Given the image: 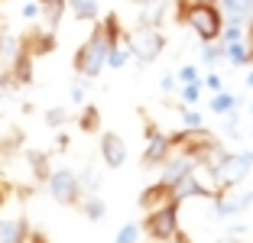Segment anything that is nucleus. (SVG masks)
Here are the masks:
<instances>
[{
	"label": "nucleus",
	"instance_id": "f257e3e1",
	"mask_svg": "<svg viewBox=\"0 0 253 243\" xmlns=\"http://www.w3.org/2000/svg\"><path fill=\"white\" fill-rule=\"evenodd\" d=\"M124 36L126 33H124V26H120L117 13H107L104 20H97L94 30H91V36L78 45V52H75V59H72L75 75H82V78H97V75L107 68V52H111V45H117Z\"/></svg>",
	"mask_w": 253,
	"mask_h": 243
},
{
	"label": "nucleus",
	"instance_id": "f03ea898",
	"mask_svg": "<svg viewBox=\"0 0 253 243\" xmlns=\"http://www.w3.org/2000/svg\"><path fill=\"white\" fill-rule=\"evenodd\" d=\"M175 23H185L201 42H217L224 33V13L217 3H192L175 0Z\"/></svg>",
	"mask_w": 253,
	"mask_h": 243
},
{
	"label": "nucleus",
	"instance_id": "7ed1b4c3",
	"mask_svg": "<svg viewBox=\"0 0 253 243\" xmlns=\"http://www.w3.org/2000/svg\"><path fill=\"white\" fill-rule=\"evenodd\" d=\"M250 169H253L250 153H227V149H224V153L217 156V162L208 169L217 198H221V192H227V188H234V185L244 182V178L250 175Z\"/></svg>",
	"mask_w": 253,
	"mask_h": 243
},
{
	"label": "nucleus",
	"instance_id": "20e7f679",
	"mask_svg": "<svg viewBox=\"0 0 253 243\" xmlns=\"http://www.w3.org/2000/svg\"><path fill=\"white\" fill-rule=\"evenodd\" d=\"M126 45H130V55H133L136 65H153V62L163 55L166 49V36L159 26H143V23H136L133 30L126 33Z\"/></svg>",
	"mask_w": 253,
	"mask_h": 243
},
{
	"label": "nucleus",
	"instance_id": "39448f33",
	"mask_svg": "<svg viewBox=\"0 0 253 243\" xmlns=\"http://www.w3.org/2000/svg\"><path fill=\"white\" fill-rule=\"evenodd\" d=\"M179 207L175 201H166V204L153 207V211H146V217H143V234L149 237V240L156 243H169L175 240V234H179Z\"/></svg>",
	"mask_w": 253,
	"mask_h": 243
},
{
	"label": "nucleus",
	"instance_id": "423d86ee",
	"mask_svg": "<svg viewBox=\"0 0 253 243\" xmlns=\"http://www.w3.org/2000/svg\"><path fill=\"white\" fill-rule=\"evenodd\" d=\"M45 188H49L52 201H59V204H65V207H78L82 198H84L78 172H72V169H52L49 178H45Z\"/></svg>",
	"mask_w": 253,
	"mask_h": 243
},
{
	"label": "nucleus",
	"instance_id": "0eeeda50",
	"mask_svg": "<svg viewBox=\"0 0 253 243\" xmlns=\"http://www.w3.org/2000/svg\"><path fill=\"white\" fill-rule=\"evenodd\" d=\"M143 136H146V149H143V156H140V165L143 169H156V165H163L172 156V140H169V133H163L153 120H146Z\"/></svg>",
	"mask_w": 253,
	"mask_h": 243
},
{
	"label": "nucleus",
	"instance_id": "6e6552de",
	"mask_svg": "<svg viewBox=\"0 0 253 243\" xmlns=\"http://www.w3.org/2000/svg\"><path fill=\"white\" fill-rule=\"evenodd\" d=\"M192 198H217L214 188H208V185L201 182V172H188V175L175 178V182L169 185V201H175V204H182V201H192Z\"/></svg>",
	"mask_w": 253,
	"mask_h": 243
},
{
	"label": "nucleus",
	"instance_id": "1a4fd4ad",
	"mask_svg": "<svg viewBox=\"0 0 253 243\" xmlns=\"http://www.w3.org/2000/svg\"><path fill=\"white\" fill-rule=\"evenodd\" d=\"M97 153H101V159H104L107 169H120L126 162V140L120 136V133H101V143H97Z\"/></svg>",
	"mask_w": 253,
	"mask_h": 243
},
{
	"label": "nucleus",
	"instance_id": "9d476101",
	"mask_svg": "<svg viewBox=\"0 0 253 243\" xmlns=\"http://www.w3.org/2000/svg\"><path fill=\"white\" fill-rule=\"evenodd\" d=\"M250 204H253V192H247V195H221V198H214V204H211V217H217V221L237 217V214H244Z\"/></svg>",
	"mask_w": 253,
	"mask_h": 243
},
{
	"label": "nucleus",
	"instance_id": "9b49d317",
	"mask_svg": "<svg viewBox=\"0 0 253 243\" xmlns=\"http://www.w3.org/2000/svg\"><path fill=\"white\" fill-rule=\"evenodd\" d=\"M188 172H198V162H195L192 156L179 153V149H172V156H169V159L163 162V178H159V182L172 185V182H175V178L188 175Z\"/></svg>",
	"mask_w": 253,
	"mask_h": 243
},
{
	"label": "nucleus",
	"instance_id": "f8f14e48",
	"mask_svg": "<svg viewBox=\"0 0 253 243\" xmlns=\"http://www.w3.org/2000/svg\"><path fill=\"white\" fill-rule=\"evenodd\" d=\"M30 224L26 217H0V243H30Z\"/></svg>",
	"mask_w": 253,
	"mask_h": 243
},
{
	"label": "nucleus",
	"instance_id": "ddd939ff",
	"mask_svg": "<svg viewBox=\"0 0 253 243\" xmlns=\"http://www.w3.org/2000/svg\"><path fill=\"white\" fill-rule=\"evenodd\" d=\"M221 49H224V62H227V65H234V68H247V65H253V45H250V39H237V42H221Z\"/></svg>",
	"mask_w": 253,
	"mask_h": 243
},
{
	"label": "nucleus",
	"instance_id": "4468645a",
	"mask_svg": "<svg viewBox=\"0 0 253 243\" xmlns=\"http://www.w3.org/2000/svg\"><path fill=\"white\" fill-rule=\"evenodd\" d=\"M140 7V23L143 26H159L166 20V10H169V0H136Z\"/></svg>",
	"mask_w": 253,
	"mask_h": 243
},
{
	"label": "nucleus",
	"instance_id": "2eb2a0df",
	"mask_svg": "<svg viewBox=\"0 0 253 243\" xmlns=\"http://www.w3.org/2000/svg\"><path fill=\"white\" fill-rule=\"evenodd\" d=\"M39 3V16L45 20V30L55 33L62 23V13L68 10V0H36Z\"/></svg>",
	"mask_w": 253,
	"mask_h": 243
},
{
	"label": "nucleus",
	"instance_id": "dca6fc26",
	"mask_svg": "<svg viewBox=\"0 0 253 243\" xmlns=\"http://www.w3.org/2000/svg\"><path fill=\"white\" fill-rule=\"evenodd\" d=\"M166 201H169V185L166 182H156V185H149V188L140 192V207L143 211H153V207L166 204Z\"/></svg>",
	"mask_w": 253,
	"mask_h": 243
},
{
	"label": "nucleus",
	"instance_id": "f3484780",
	"mask_svg": "<svg viewBox=\"0 0 253 243\" xmlns=\"http://www.w3.org/2000/svg\"><path fill=\"white\" fill-rule=\"evenodd\" d=\"M68 10L84 23H97V16H101V0H68Z\"/></svg>",
	"mask_w": 253,
	"mask_h": 243
},
{
	"label": "nucleus",
	"instance_id": "a211bd4d",
	"mask_svg": "<svg viewBox=\"0 0 253 243\" xmlns=\"http://www.w3.org/2000/svg\"><path fill=\"white\" fill-rule=\"evenodd\" d=\"M208 107H211V114L224 117V114H231V111H237V107H240V97L231 94V91H217V94L208 101Z\"/></svg>",
	"mask_w": 253,
	"mask_h": 243
},
{
	"label": "nucleus",
	"instance_id": "6ab92c4d",
	"mask_svg": "<svg viewBox=\"0 0 253 243\" xmlns=\"http://www.w3.org/2000/svg\"><path fill=\"white\" fill-rule=\"evenodd\" d=\"M78 207H82V214L88 217V221H101V217L107 214V204H104V198H101V195H84Z\"/></svg>",
	"mask_w": 253,
	"mask_h": 243
},
{
	"label": "nucleus",
	"instance_id": "aec40b11",
	"mask_svg": "<svg viewBox=\"0 0 253 243\" xmlns=\"http://www.w3.org/2000/svg\"><path fill=\"white\" fill-rule=\"evenodd\" d=\"M198 49H201V65L208 68V72H214V65H221V62H224L221 42H201Z\"/></svg>",
	"mask_w": 253,
	"mask_h": 243
},
{
	"label": "nucleus",
	"instance_id": "412c9836",
	"mask_svg": "<svg viewBox=\"0 0 253 243\" xmlns=\"http://www.w3.org/2000/svg\"><path fill=\"white\" fill-rule=\"evenodd\" d=\"M130 59H133V55H130V45H126V36H124L117 45H111V52H107V68H117L120 72Z\"/></svg>",
	"mask_w": 253,
	"mask_h": 243
},
{
	"label": "nucleus",
	"instance_id": "4be33fe9",
	"mask_svg": "<svg viewBox=\"0 0 253 243\" xmlns=\"http://www.w3.org/2000/svg\"><path fill=\"white\" fill-rule=\"evenodd\" d=\"M26 159H30V165H33V175L39 178V182H45V178H49V156L45 153H36V149H30V153H26Z\"/></svg>",
	"mask_w": 253,
	"mask_h": 243
},
{
	"label": "nucleus",
	"instance_id": "5701e85b",
	"mask_svg": "<svg viewBox=\"0 0 253 243\" xmlns=\"http://www.w3.org/2000/svg\"><path fill=\"white\" fill-rule=\"evenodd\" d=\"M78 126H82L84 133H94L97 126H101V111H97L94 104H84V111L78 114Z\"/></svg>",
	"mask_w": 253,
	"mask_h": 243
},
{
	"label": "nucleus",
	"instance_id": "b1692460",
	"mask_svg": "<svg viewBox=\"0 0 253 243\" xmlns=\"http://www.w3.org/2000/svg\"><path fill=\"white\" fill-rule=\"evenodd\" d=\"M78 182H82V192L84 195H97V188H101V172H97L94 165H88V169L78 175Z\"/></svg>",
	"mask_w": 253,
	"mask_h": 243
},
{
	"label": "nucleus",
	"instance_id": "393cba45",
	"mask_svg": "<svg viewBox=\"0 0 253 243\" xmlns=\"http://www.w3.org/2000/svg\"><path fill=\"white\" fill-rule=\"evenodd\" d=\"M88 84H91V78H82V75H75V81H72V104L75 107H82L84 104V97H88Z\"/></svg>",
	"mask_w": 253,
	"mask_h": 243
},
{
	"label": "nucleus",
	"instance_id": "a878e982",
	"mask_svg": "<svg viewBox=\"0 0 253 243\" xmlns=\"http://www.w3.org/2000/svg\"><path fill=\"white\" fill-rule=\"evenodd\" d=\"M201 91H205V81H195V84H182V107H195L201 101Z\"/></svg>",
	"mask_w": 253,
	"mask_h": 243
},
{
	"label": "nucleus",
	"instance_id": "bb28decb",
	"mask_svg": "<svg viewBox=\"0 0 253 243\" xmlns=\"http://www.w3.org/2000/svg\"><path fill=\"white\" fill-rule=\"evenodd\" d=\"M140 234H143L140 224H124V227L114 234V243H140Z\"/></svg>",
	"mask_w": 253,
	"mask_h": 243
},
{
	"label": "nucleus",
	"instance_id": "cd10ccee",
	"mask_svg": "<svg viewBox=\"0 0 253 243\" xmlns=\"http://www.w3.org/2000/svg\"><path fill=\"white\" fill-rule=\"evenodd\" d=\"M175 111L182 114V123H185V130H201V126H205L201 111H195V107H175Z\"/></svg>",
	"mask_w": 253,
	"mask_h": 243
},
{
	"label": "nucleus",
	"instance_id": "c85d7f7f",
	"mask_svg": "<svg viewBox=\"0 0 253 243\" xmlns=\"http://www.w3.org/2000/svg\"><path fill=\"white\" fill-rule=\"evenodd\" d=\"M237 39H247V26H237V23H224L221 42H237Z\"/></svg>",
	"mask_w": 253,
	"mask_h": 243
},
{
	"label": "nucleus",
	"instance_id": "c756f323",
	"mask_svg": "<svg viewBox=\"0 0 253 243\" xmlns=\"http://www.w3.org/2000/svg\"><path fill=\"white\" fill-rule=\"evenodd\" d=\"M175 78H179L182 84H195V81H201V68L198 65H182L179 72H175Z\"/></svg>",
	"mask_w": 253,
	"mask_h": 243
},
{
	"label": "nucleus",
	"instance_id": "7c9ffc66",
	"mask_svg": "<svg viewBox=\"0 0 253 243\" xmlns=\"http://www.w3.org/2000/svg\"><path fill=\"white\" fill-rule=\"evenodd\" d=\"M224 133H227L231 140H240V117H237V111L224 114Z\"/></svg>",
	"mask_w": 253,
	"mask_h": 243
},
{
	"label": "nucleus",
	"instance_id": "2f4dec72",
	"mask_svg": "<svg viewBox=\"0 0 253 243\" xmlns=\"http://www.w3.org/2000/svg\"><path fill=\"white\" fill-rule=\"evenodd\" d=\"M65 117H68L65 107H49V111H45V123H49V126H62Z\"/></svg>",
	"mask_w": 253,
	"mask_h": 243
},
{
	"label": "nucleus",
	"instance_id": "473e14b6",
	"mask_svg": "<svg viewBox=\"0 0 253 243\" xmlns=\"http://www.w3.org/2000/svg\"><path fill=\"white\" fill-rule=\"evenodd\" d=\"M201 81H205V88L214 91V94H217V91H224V81H221V75H217V72H208Z\"/></svg>",
	"mask_w": 253,
	"mask_h": 243
},
{
	"label": "nucleus",
	"instance_id": "72a5a7b5",
	"mask_svg": "<svg viewBox=\"0 0 253 243\" xmlns=\"http://www.w3.org/2000/svg\"><path fill=\"white\" fill-rule=\"evenodd\" d=\"M36 16H39V3H36V0L23 3V20H36Z\"/></svg>",
	"mask_w": 253,
	"mask_h": 243
},
{
	"label": "nucleus",
	"instance_id": "f704fd0d",
	"mask_svg": "<svg viewBox=\"0 0 253 243\" xmlns=\"http://www.w3.org/2000/svg\"><path fill=\"white\" fill-rule=\"evenodd\" d=\"M159 88H163V91H172V88H175V75H172V72H166L163 78H159Z\"/></svg>",
	"mask_w": 253,
	"mask_h": 243
},
{
	"label": "nucleus",
	"instance_id": "c9c22d12",
	"mask_svg": "<svg viewBox=\"0 0 253 243\" xmlns=\"http://www.w3.org/2000/svg\"><path fill=\"white\" fill-rule=\"evenodd\" d=\"M247 234V224H231L227 227V237H244Z\"/></svg>",
	"mask_w": 253,
	"mask_h": 243
},
{
	"label": "nucleus",
	"instance_id": "e433bc0d",
	"mask_svg": "<svg viewBox=\"0 0 253 243\" xmlns=\"http://www.w3.org/2000/svg\"><path fill=\"white\" fill-rule=\"evenodd\" d=\"M217 243H240V237H221Z\"/></svg>",
	"mask_w": 253,
	"mask_h": 243
},
{
	"label": "nucleus",
	"instance_id": "4c0bfd02",
	"mask_svg": "<svg viewBox=\"0 0 253 243\" xmlns=\"http://www.w3.org/2000/svg\"><path fill=\"white\" fill-rule=\"evenodd\" d=\"M244 81H247V88H253V72H247V78H244Z\"/></svg>",
	"mask_w": 253,
	"mask_h": 243
},
{
	"label": "nucleus",
	"instance_id": "58836bf2",
	"mask_svg": "<svg viewBox=\"0 0 253 243\" xmlns=\"http://www.w3.org/2000/svg\"><path fill=\"white\" fill-rule=\"evenodd\" d=\"M192 3H217V0H192Z\"/></svg>",
	"mask_w": 253,
	"mask_h": 243
},
{
	"label": "nucleus",
	"instance_id": "ea45409f",
	"mask_svg": "<svg viewBox=\"0 0 253 243\" xmlns=\"http://www.w3.org/2000/svg\"><path fill=\"white\" fill-rule=\"evenodd\" d=\"M250 117H253V101H250Z\"/></svg>",
	"mask_w": 253,
	"mask_h": 243
}]
</instances>
